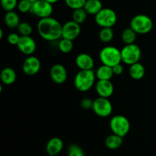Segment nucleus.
<instances>
[{
  "label": "nucleus",
  "mask_w": 156,
  "mask_h": 156,
  "mask_svg": "<svg viewBox=\"0 0 156 156\" xmlns=\"http://www.w3.org/2000/svg\"><path fill=\"white\" fill-rule=\"evenodd\" d=\"M37 28L41 38L46 41H53L62 38V24L53 17L40 19Z\"/></svg>",
  "instance_id": "nucleus-1"
},
{
  "label": "nucleus",
  "mask_w": 156,
  "mask_h": 156,
  "mask_svg": "<svg viewBox=\"0 0 156 156\" xmlns=\"http://www.w3.org/2000/svg\"><path fill=\"white\" fill-rule=\"evenodd\" d=\"M95 79V72L93 70H79L75 76L74 86L79 92H87L96 84Z\"/></svg>",
  "instance_id": "nucleus-2"
},
{
  "label": "nucleus",
  "mask_w": 156,
  "mask_h": 156,
  "mask_svg": "<svg viewBox=\"0 0 156 156\" xmlns=\"http://www.w3.org/2000/svg\"><path fill=\"white\" fill-rule=\"evenodd\" d=\"M99 59L102 64L113 67L122 62L121 51L114 46H106L101 50Z\"/></svg>",
  "instance_id": "nucleus-3"
},
{
  "label": "nucleus",
  "mask_w": 156,
  "mask_h": 156,
  "mask_svg": "<svg viewBox=\"0 0 156 156\" xmlns=\"http://www.w3.org/2000/svg\"><path fill=\"white\" fill-rule=\"evenodd\" d=\"M129 27L137 35H146L149 33L153 28V21L148 15L139 14L133 17Z\"/></svg>",
  "instance_id": "nucleus-4"
},
{
  "label": "nucleus",
  "mask_w": 156,
  "mask_h": 156,
  "mask_svg": "<svg viewBox=\"0 0 156 156\" xmlns=\"http://www.w3.org/2000/svg\"><path fill=\"white\" fill-rule=\"evenodd\" d=\"M110 128L114 134L123 138L130 130V122L123 115H115L110 120Z\"/></svg>",
  "instance_id": "nucleus-5"
},
{
  "label": "nucleus",
  "mask_w": 156,
  "mask_h": 156,
  "mask_svg": "<svg viewBox=\"0 0 156 156\" xmlns=\"http://www.w3.org/2000/svg\"><path fill=\"white\" fill-rule=\"evenodd\" d=\"M95 23L101 28H112L117 21V15L114 10L110 8H103L94 15Z\"/></svg>",
  "instance_id": "nucleus-6"
},
{
  "label": "nucleus",
  "mask_w": 156,
  "mask_h": 156,
  "mask_svg": "<svg viewBox=\"0 0 156 156\" xmlns=\"http://www.w3.org/2000/svg\"><path fill=\"white\" fill-rule=\"evenodd\" d=\"M121 51L122 62L130 66L132 64L140 62L142 56L141 48L136 44H125L124 47L120 50Z\"/></svg>",
  "instance_id": "nucleus-7"
},
{
  "label": "nucleus",
  "mask_w": 156,
  "mask_h": 156,
  "mask_svg": "<svg viewBox=\"0 0 156 156\" xmlns=\"http://www.w3.org/2000/svg\"><path fill=\"white\" fill-rule=\"evenodd\" d=\"M92 110L98 116L102 118L108 117L113 112V106L109 98L98 96L94 99Z\"/></svg>",
  "instance_id": "nucleus-8"
},
{
  "label": "nucleus",
  "mask_w": 156,
  "mask_h": 156,
  "mask_svg": "<svg viewBox=\"0 0 156 156\" xmlns=\"http://www.w3.org/2000/svg\"><path fill=\"white\" fill-rule=\"evenodd\" d=\"M53 11V4L48 2L46 0H37L32 3L30 12L41 19V18L51 17Z\"/></svg>",
  "instance_id": "nucleus-9"
},
{
  "label": "nucleus",
  "mask_w": 156,
  "mask_h": 156,
  "mask_svg": "<svg viewBox=\"0 0 156 156\" xmlns=\"http://www.w3.org/2000/svg\"><path fill=\"white\" fill-rule=\"evenodd\" d=\"M81 24H78L76 21H68L62 24V38L74 41L80 35Z\"/></svg>",
  "instance_id": "nucleus-10"
},
{
  "label": "nucleus",
  "mask_w": 156,
  "mask_h": 156,
  "mask_svg": "<svg viewBox=\"0 0 156 156\" xmlns=\"http://www.w3.org/2000/svg\"><path fill=\"white\" fill-rule=\"evenodd\" d=\"M41 63L39 58L34 55L27 56L22 64V70L26 75L34 76L41 70Z\"/></svg>",
  "instance_id": "nucleus-11"
},
{
  "label": "nucleus",
  "mask_w": 156,
  "mask_h": 156,
  "mask_svg": "<svg viewBox=\"0 0 156 156\" xmlns=\"http://www.w3.org/2000/svg\"><path fill=\"white\" fill-rule=\"evenodd\" d=\"M50 76L54 83L62 84L68 78V72L64 65L61 64H55L50 68Z\"/></svg>",
  "instance_id": "nucleus-12"
},
{
  "label": "nucleus",
  "mask_w": 156,
  "mask_h": 156,
  "mask_svg": "<svg viewBox=\"0 0 156 156\" xmlns=\"http://www.w3.org/2000/svg\"><path fill=\"white\" fill-rule=\"evenodd\" d=\"M17 47L23 54L30 56L36 50L37 44L31 36H21Z\"/></svg>",
  "instance_id": "nucleus-13"
},
{
  "label": "nucleus",
  "mask_w": 156,
  "mask_h": 156,
  "mask_svg": "<svg viewBox=\"0 0 156 156\" xmlns=\"http://www.w3.org/2000/svg\"><path fill=\"white\" fill-rule=\"evenodd\" d=\"M95 90L101 97L109 98L114 93V84L111 80H98L95 84Z\"/></svg>",
  "instance_id": "nucleus-14"
},
{
  "label": "nucleus",
  "mask_w": 156,
  "mask_h": 156,
  "mask_svg": "<svg viewBox=\"0 0 156 156\" xmlns=\"http://www.w3.org/2000/svg\"><path fill=\"white\" fill-rule=\"evenodd\" d=\"M76 64L80 70H93L94 61L92 57L87 53H81L76 58Z\"/></svg>",
  "instance_id": "nucleus-15"
},
{
  "label": "nucleus",
  "mask_w": 156,
  "mask_h": 156,
  "mask_svg": "<svg viewBox=\"0 0 156 156\" xmlns=\"http://www.w3.org/2000/svg\"><path fill=\"white\" fill-rule=\"evenodd\" d=\"M64 147L63 141L59 137H53L46 145V151L49 155L59 154Z\"/></svg>",
  "instance_id": "nucleus-16"
},
{
  "label": "nucleus",
  "mask_w": 156,
  "mask_h": 156,
  "mask_svg": "<svg viewBox=\"0 0 156 156\" xmlns=\"http://www.w3.org/2000/svg\"><path fill=\"white\" fill-rule=\"evenodd\" d=\"M17 74L15 70L12 67H5L0 73V79L2 84L5 85H12L15 82Z\"/></svg>",
  "instance_id": "nucleus-17"
},
{
  "label": "nucleus",
  "mask_w": 156,
  "mask_h": 156,
  "mask_svg": "<svg viewBox=\"0 0 156 156\" xmlns=\"http://www.w3.org/2000/svg\"><path fill=\"white\" fill-rule=\"evenodd\" d=\"M129 74L132 79L135 80H140L144 77L146 74V68L143 64L137 62L129 66Z\"/></svg>",
  "instance_id": "nucleus-18"
},
{
  "label": "nucleus",
  "mask_w": 156,
  "mask_h": 156,
  "mask_svg": "<svg viewBox=\"0 0 156 156\" xmlns=\"http://www.w3.org/2000/svg\"><path fill=\"white\" fill-rule=\"evenodd\" d=\"M4 21L5 25L11 29L18 28L21 23L19 15L15 11L7 12L4 16Z\"/></svg>",
  "instance_id": "nucleus-19"
},
{
  "label": "nucleus",
  "mask_w": 156,
  "mask_h": 156,
  "mask_svg": "<svg viewBox=\"0 0 156 156\" xmlns=\"http://www.w3.org/2000/svg\"><path fill=\"white\" fill-rule=\"evenodd\" d=\"M95 75L98 80H111L114 74L112 67L101 64L96 70Z\"/></svg>",
  "instance_id": "nucleus-20"
},
{
  "label": "nucleus",
  "mask_w": 156,
  "mask_h": 156,
  "mask_svg": "<svg viewBox=\"0 0 156 156\" xmlns=\"http://www.w3.org/2000/svg\"><path fill=\"white\" fill-rule=\"evenodd\" d=\"M83 8L88 15H96L103 9V4L101 0H87Z\"/></svg>",
  "instance_id": "nucleus-21"
},
{
  "label": "nucleus",
  "mask_w": 156,
  "mask_h": 156,
  "mask_svg": "<svg viewBox=\"0 0 156 156\" xmlns=\"http://www.w3.org/2000/svg\"><path fill=\"white\" fill-rule=\"evenodd\" d=\"M123 138L117 135L112 133L108 136L105 139V145L111 150H115L120 148L123 145Z\"/></svg>",
  "instance_id": "nucleus-22"
},
{
  "label": "nucleus",
  "mask_w": 156,
  "mask_h": 156,
  "mask_svg": "<svg viewBox=\"0 0 156 156\" xmlns=\"http://www.w3.org/2000/svg\"><path fill=\"white\" fill-rule=\"evenodd\" d=\"M137 34L130 27L126 28L121 34V39L125 44H134L136 39Z\"/></svg>",
  "instance_id": "nucleus-23"
},
{
  "label": "nucleus",
  "mask_w": 156,
  "mask_h": 156,
  "mask_svg": "<svg viewBox=\"0 0 156 156\" xmlns=\"http://www.w3.org/2000/svg\"><path fill=\"white\" fill-rule=\"evenodd\" d=\"M87 17H88V13L84 9V8L73 10L72 14V20L79 24H83L86 21Z\"/></svg>",
  "instance_id": "nucleus-24"
},
{
  "label": "nucleus",
  "mask_w": 156,
  "mask_h": 156,
  "mask_svg": "<svg viewBox=\"0 0 156 156\" xmlns=\"http://www.w3.org/2000/svg\"><path fill=\"white\" fill-rule=\"evenodd\" d=\"M114 31L112 28H102L99 32L98 38L103 43H109L114 38Z\"/></svg>",
  "instance_id": "nucleus-25"
},
{
  "label": "nucleus",
  "mask_w": 156,
  "mask_h": 156,
  "mask_svg": "<svg viewBox=\"0 0 156 156\" xmlns=\"http://www.w3.org/2000/svg\"><path fill=\"white\" fill-rule=\"evenodd\" d=\"M73 47H74L73 41L66 39V38H62V39L59 40V44H58V47H59V50L64 54L70 53L73 50Z\"/></svg>",
  "instance_id": "nucleus-26"
},
{
  "label": "nucleus",
  "mask_w": 156,
  "mask_h": 156,
  "mask_svg": "<svg viewBox=\"0 0 156 156\" xmlns=\"http://www.w3.org/2000/svg\"><path fill=\"white\" fill-rule=\"evenodd\" d=\"M17 31L21 36H30L33 32V27L30 23L27 21H22L19 24Z\"/></svg>",
  "instance_id": "nucleus-27"
},
{
  "label": "nucleus",
  "mask_w": 156,
  "mask_h": 156,
  "mask_svg": "<svg viewBox=\"0 0 156 156\" xmlns=\"http://www.w3.org/2000/svg\"><path fill=\"white\" fill-rule=\"evenodd\" d=\"M67 154L68 156H85L84 150L76 144H72L69 146Z\"/></svg>",
  "instance_id": "nucleus-28"
},
{
  "label": "nucleus",
  "mask_w": 156,
  "mask_h": 156,
  "mask_svg": "<svg viewBox=\"0 0 156 156\" xmlns=\"http://www.w3.org/2000/svg\"><path fill=\"white\" fill-rule=\"evenodd\" d=\"M18 0H1V6L3 10L7 12L14 11L18 6Z\"/></svg>",
  "instance_id": "nucleus-29"
},
{
  "label": "nucleus",
  "mask_w": 156,
  "mask_h": 156,
  "mask_svg": "<svg viewBox=\"0 0 156 156\" xmlns=\"http://www.w3.org/2000/svg\"><path fill=\"white\" fill-rule=\"evenodd\" d=\"M86 1L87 0H64L66 5L73 10L83 8Z\"/></svg>",
  "instance_id": "nucleus-30"
},
{
  "label": "nucleus",
  "mask_w": 156,
  "mask_h": 156,
  "mask_svg": "<svg viewBox=\"0 0 156 156\" xmlns=\"http://www.w3.org/2000/svg\"><path fill=\"white\" fill-rule=\"evenodd\" d=\"M32 7V2L29 0H20L18 2V4L17 8L18 11L21 13H27L30 12Z\"/></svg>",
  "instance_id": "nucleus-31"
},
{
  "label": "nucleus",
  "mask_w": 156,
  "mask_h": 156,
  "mask_svg": "<svg viewBox=\"0 0 156 156\" xmlns=\"http://www.w3.org/2000/svg\"><path fill=\"white\" fill-rule=\"evenodd\" d=\"M20 38H21V35L18 33L16 32H12L10 33L7 37V41L12 45H16L18 44V41H19Z\"/></svg>",
  "instance_id": "nucleus-32"
},
{
  "label": "nucleus",
  "mask_w": 156,
  "mask_h": 156,
  "mask_svg": "<svg viewBox=\"0 0 156 156\" xmlns=\"http://www.w3.org/2000/svg\"><path fill=\"white\" fill-rule=\"evenodd\" d=\"M93 102H94V100L90 98H84L81 100L80 102V106L83 110H92L93 106Z\"/></svg>",
  "instance_id": "nucleus-33"
},
{
  "label": "nucleus",
  "mask_w": 156,
  "mask_h": 156,
  "mask_svg": "<svg viewBox=\"0 0 156 156\" xmlns=\"http://www.w3.org/2000/svg\"><path fill=\"white\" fill-rule=\"evenodd\" d=\"M113 72H114V75H120L123 73V70H124V68H123V66L122 65L121 63L120 64H117L114 67H112Z\"/></svg>",
  "instance_id": "nucleus-34"
},
{
  "label": "nucleus",
  "mask_w": 156,
  "mask_h": 156,
  "mask_svg": "<svg viewBox=\"0 0 156 156\" xmlns=\"http://www.w3.org/2000/svg\"><path fill=\"white\" fill-rule=\"evenodd\" d=\"M46 1H47L48 2H50V3H51V4H55V3H56L58 1H59V0H46Z\"/></svg>",
  "instance_id": "nucleus-35"
},
{
  "label": "nucleus",
  "mask_w": 156,
  "mask_h": 156,
  "mask_svg": "<svg viewBox=\"0 0 156 156\" xmlns=\"http://www.w3.org/2000/svg\"><path fill=\"white\" fill-rule=\"evenodd\" d=\"M2 37H3V31H2V29L0 28V39H2Z\"/></svg>",
  "instance_id": "nucleus-36"
},
{
  "label": "nucleus",
  "mask_w": 156,
  "mask_h": 156,
  "mask_svg": "<svg viewBox=\"0 0 156 156\" xmlns=\"http://www.w3.org/2000/svg\"><path fill=\"white\" fill-rule=\"evenodd\" d=\"M29 1H30V2H31L33 3V2H34L37 1V0H29Z\"/></svg>",
  "instance_id": "nucleus-37"
},
{
  "label": "nucleus",
  "mask_w": 156,
  "mask_h": 156,
  "mask_svg": "<svg viewBox=\"0 0 156 156\" xmlns=\"http://www.w3.org/2000/svg\"><path fill=\"white\" fill-rule=\"evenodd\" d=\"M50 156H59V154H54V155H50Z\"/></svg>",
  "instance_id": "nucleus-38"
}]
</instances>
